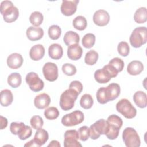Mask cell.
Here are the masks:
<instances>
[{
    "instance_id": "obj_21",
    "label": "cell",
    "mask_w": 147,
    "mask_h": 147,
    "mask_svg": "<svg viewBox=\"0 0 147 147\" xmlns=\"http://www.w3.org/2000/svg\"><path fill=\"white\" fill-rule=\"evenodd\" d=\"M144 70L142 63L138 60H133L127 65V71L131 75H139Z\"/></svg>"
},
{
    "instance_id": "obj_16",
    "label": "cell",
    "mask_w": 147,
    "mask_h": 147,
    "mask_svg": "<svg viewBox=\"0 0 147 147\" xmlns=\"http://www.w3.org/2000/svg\"><path fill=\"white\" fill-rule=\"evenodd\" d=\"M28 38L32 41L40 40L44 36V30L40 27L29 26L26 32Z\"/></svg>"
},
{
    "instance_id": "obj_2",
    "label": "cell",
    "mask_w": 147,
    "mask_h": 147,
    "mask_svg": "<svg viewBox=\"0 0 147 147\" xmlns=\"http://www.w3.org/2000/svg\"><path fill=\"white\" fill-rule=\"evenodd\" d=\"M79 95L78 92L73 88H69L64 91L60 98V106L61 109L64 111L72 109Z\"/></svg>"
},
{
    "instance_id": "obj_30",
    "label": "cell",
    "mask_w": 147,
    "mask_h": 147,
    "mask_svg": "<svg viewBox=\"0 0 147 147\" xmlns=\"http://www.w3.org/2000/svg\"><path fill=\"white\" fill-rule=\"evenodd\" d=\"M99 57L98 53L95 50H90L85 55V63L89 65H94L98 61Z\"/></svg>"
},
{
    "instance_id": "obj_27",
    "label": "cell",
    "mask_w": 147,
    "mask_h": 147,
    "mask_svg": "<svg viewBox=\"0 0 147 147\" xmlns=\"http://www.w3.org/2000/svg\"><path fill=\"white\" fill-rule=\"evenodd\" d=\"M134 20L135 22L138 24H143L147 20L146 8L141 7L138 9L134 14Z\"/></svg>"
},
{
    "instance_id": "obj_45",
    "label": "cell",
    "mask_w": 147,
    "mask_h": 147,
    "mask_svg": "<svg viewBox=\"0 0 147 147\" xmlns=\"http://www.w3.org/2000/svg\"><path fill=\"white\" fill-rule=\"evenodd\" d=\"M69 88H73L80 94L83 90V85L82 83L78 80H74L71 82Z\"/></svg>"
},
{
    "instance_id": "obj_40",
    "label": "cell",
    "mask_w": 147,
    "mask_h": 147,
    "mask_svg": "<svg viewBox=\"0 0 147 147\" xmlns=\"http://www.w3.org/2000/svg\"><path fill=\"white\" fill-rule=\"evenodd\" d=\"M62 71L63 73L67 76L74 75L76 72L75 66L70 63H65L62 66Z\"/></svg>"
},
{
    "instance_id": "obj_10",
    "label": "cell",
    "mask_w": 147,
    "mask_h": 147,
    "mask_svg": "<svg viewBox=\"0 0 147 147\" xmlns=\"http://www.w3.org/2000/svg\"><path fill=\"white\" fill-rule=\"evenodd\" d=\"M43 75L47 80L54 82L58 78V68L56 64L51 62L46 63L42 67Z\"/></svg>"
},
{
    "instance_id": "obj_17",
    "label": "cell",
    "mask_w": 147,
    "mask_h": 147,
    "mask_svg": "<svg viewBox=\"0 0 147 147\" xmlns=\"http://www.w3.org/2000/svg\"><path fill=\"white\" fill-rule=\"evenodd\" d=\"M50 103V96L46 93H41L37 95L34 99V106L38 109H44L47 107Z\"/></svg>"
},
{
    "instance_id": "obj_11",
    "label": "cell",
    "mask_w": 147,
    "mask_h": 147,
    "mask_svg": "<svg viewBox=\"0 0 147 147\" xmlns=\"http://www.w3.org/2000/svg\"><path fill=\"white\" fill-rule=\"evenodd\" d=\"M64 136V146L65 147L82 146V144L78 141L79 137L78 132L76 130H67Z\"/></svg>"
},
{
    "instance_id": "obj_38",
    "label": "cell",
    "mask_w": 147,
    "mask_h": 147,
    "mask_svg": "<svg viewBox=\"0 0 147 147\" xmlns=\"http://www.w3.org/2000/svg\"><path fill=\"white\" fill-rule=\"evenodd\" d=\"M109 64L113 67L118 72H121L124 68V62L119 57H114L110 60Z\"/></svg>"
},
{
    "instance_id": "obj_44",
    "label": "cell",
    "mask_w": 147,
    "mask_h": 147,
    "mask_svg": "<svg viewBox=\"0 0 147 147\" xmlns=\"http://www.w3.org/2000/svg\"><path fill=\"white\" fill-rule=\"evenodd\" d=\"M23 122H13L10 125V130L11 133L14 135H17L20 129L24 125Z\"/></svg>"
},
{
    "instance_id": "obj_7",
    "label": "cell",
    "mask_w": 147,
    "mask_h": 147,
    "mask_svg": "<svg viewBox=\"0 0 147 147\" xmlns=\"http://www.w3.org/2000/svg\"><path fill=\"white\" fill-rule=\"evenodd\" d=\"M84 114L80 110H75L64 115L61 118V123L65 126H74L80 124L84 121Z\"/></svg>"
},
{
    "instance_id": "obj_19",
    "label": "cell",
    "mask_w": 147,
    "mask_h": 147,
    "mask_svg": "<svg viewBox=\"0 0 147 147\" xmlns=\"http://www.w3.org/2000/svg\"><path fill=\"white\" fill-rule=\"evenodd\" d=\"M45 48L41 44H36L33 45L30 49L29 56L34 61L41 60L44 56Z\"/></svg>"
},
{
    "instance_id": "obj_6",
    "label": "cell",
    "mask_w": 147,
    "mask_h": 147,
    "mask_svg": "<svg viewBox=\"0 0 147 147\" xmlns=\"http://www.w3.org/2000/svg\"><path fill=\"white\" fill-rule=\"evenodd\" d=\"M122 139L127 147H139L141 141L136 130L130 127L124 129L122 133Z\"/></svg>"
},
{
    "instance_id": "obj_29",
    "label": "cell",
    "mask_w": 147,
    "mask_h": 147,
    "mask_svg": "<svg viewBox=\"0 0 147 147\" xmlns=\"http://www.w3.org/2000/svg\"><path fill=\"white\" fill-rule=\"evenodd\" d=\"M72 24L74 27L78 30H84L87 25V22L86 18L82 16H78L76 17L73 21Z\"/></svg>"
},
{
    "instance_id": "obj_36",
    "label": "cell",
    "mask_w": 147,
    "mask_h": 147,
    "mask_svg": "<svg viewBox=\"0 0 147 147\" xmlns=\"http://www.w3.org/2000/svg\"><path fill=\"white\" fill-rule=\"evenodd\" d=\"M59 115V111L58 109L53 106L49 107L44 111L45 117L49 120H54L56 119Z\"/></svg>"
},
{
    "instance_id": "obj_24",
    "label": "cell",
    "mask_w": 147,
    "mask_h": 147,
    "mask_svg": "<svg viewBox=\"0 0 147 147\" xmlns=\"http://www.w3.org/2000/svg\"><path fill=\"white\" fill-rule=\"evenodd\" d=\"M133 98L135 104L140 108H145L146 107V94L144 91H138L136 92Z\"/></svg>"
},
{
    "instance_id": "obj_3",
    "label": "cell",
    "mask_w": 147,
    "mask_h": 147,
    "mask_svg": "<svg viewBox=\"0 0 147 147\" xmlns=\"http://www.w3.org/2000/svg\"><path fill=\"white\" fill-rule=\"evenodd\" d=\"M118 74V71L108 64L95 72L94 78L98 83L104 84L109 82L112 78L116 77Z\"/></svg>"
},
{
    "instance_id": "obj_46",
    "label": "cell",
    "mask_w": 147,
    "mask_h": 147,
    "mask_svg": "<svg viewBox=\"0 0 147 147\" xmlns=\"http://www.w3.org/2000/svg\"><path fill=\"white\" fill-rule=\"evenodd\" d=\"M0 121H1V129L3 130L5 128H6L7 126V119L6 118L1 115Z\"/></svg>"
},
{
    "instance_id": "obj_37",
    "label": "cell",
    "mask_w": 147,
    "mask_h": 147,
    "mask_svg": "<svg viewBox=\"0 0 147 147\" xmlns=\"http://www.w3.org/2000/svg\"><path fill=\"white\" fill-rule=\"evenodd\" d=\"M117 50L118 53L121 56L126 57L129 54L130 47L128 43L125 41H121L118 45Z\"/></svg>"
},
{
    "instance_id": "obj_34",
    "label": "cell",
    "mask_w": 147,
    "mask_h": 147,
    "mask_svg": "<svg viewBox=\"0 0 147 147\" xmlns=\"http://www.w3.org/2000/svg\"><path fill=\"white\" fill-rule=\"evenodd\" d=\"M48 35L51 39L56 40L59 38L61 34V30L59 26L52 25L48 29Z\"/></svg>"
},
{
    "instance_id": "obj_1",
    "label": "cell",
    "mask_w": 147,
    "mask_h": 147,
    "mask_svg": "<svg viewBox=\"0 0 147 147\" xmlns=\"http://www.w3.org/2000/svg\"><path fill=\"white\" fill-rule=\"evenodd\" d=\"M0 11L4 21L8 23L14 22L19 16L18 9L10 1H2L1 3Z\"/></svg>"
},
{
    "instance_id": "obj_32",
    "label": "cell",
    "mask_w": 147,
    "mask_h": 147,
    "mask_svg": "<svg viewBox=\"0 0 147 147\" xmlns=\"http://www.w3.org/2000/svg\"><path fill=\"white\" fill-rule=\"evenodd\" d=\"M44 17L42 14L41 12L37 11L33 12L29 17L30 22L34 26L37 27L40 26L42 23Z\"/></svg>"
},
{
    "instance_id": "obj_22",
    "label": "cell",
    "mask_w": 147,
    "mask_h": 147,
    "mask_svg": "<svg viewBox=\"0 0 147 147\" xmlns=\"http://www.w3.org/2000/svg\"><path fill=\"white\" fill-rule=\"evenodd\" d=\"M48 138L49 136L47 131L41 128L38 129L35 133L33 140L39 147L45 144V143L48 141Z\"/></svg>"
},
{
    "instance_id": "obj_18",
    "label": "cell",
    "mask_w": 147,
    "mask_h": 147,
    "mask_svg": "<svg viewBox=\"0 0 147 147\" xmlns=\"http://www.w3.org/2000/svg\"><path fill=\"white\" fill-rule=\"evenodd\" d=\"M82 53L83 49L78 44H73L68 47L67 55L68 58L72 60H79L81 58Z\"/></svg>"
},
{
    "instance_id": "obj_43",
    "label": "cell",
    "mask_w": 147,
    "mask_h": 147,
    "mask_svg": "<svg viewBox=\"0 0 147 147\" xmlns=\"http://www.w3.org/2000/svg\"><path fill=\"white\" fill-rule=\"evenodd\" d=\"M107 121L110 123H112L117 126L120 129L121 128L123 124V121L121 118L115 114H112L109 116L107 118Z\"/></svg>"
},
{
    "instance_id": "obj_13",
    "label": "cell",
    "mask_w": 147,
    "mask_h": 147,
    "mask_svg": "<svg viewBox=\"0 0 147 147\" xmlns=\"http://www.w3.org/2000/svg\"><path fill=\"white\" fill-rule=\"evenodd\" d=\"M110 21V16L105 10H98L93 16V21L98 26H103L108 24Z\"/></svg>"
},
{
    "instance_id": "obj_20",
    "label": "cell",
    "mask_w": 147,
    "mask_h": 147,
    "mask_svg": "<svg viewBox=\"0 0 147 147\" xmlns=\"http://www.w3.org/2000/svg\"><path fill=\"white\" fill-rule=\"evenodd\" d=\"M49 56L55 60H59L63 56V49L62 47L56 43L51 44L48 48Z\"/></svg>"
},
{
    "instance_id": "obj_31",
    "label": "cell",
    "mask_w": 147,
    "mask_h": 147,
    "mask_svg": "<svg viewBox=\"0 0 147 147\" xmlns=\"http://www.w3.org/2000/svg\"><path fill=\"white\" fill-rule=\"evenodd\" d=\"M93 103L94 99L90 94H85L80 98V105L84 109H89L91 108Z\"/></svg>"
},
{
    "instance_id": "obj_12",
    "label": "cell",
    "mask_w": 147,
    "mask_h": 147,
    "mask_svg": "<svg viewBox=\"0 0 147 147\" xmlns=\"http://www.w3.org/2000/svg\"><path fill=\"white\" fill-rule=\"evenodd\" d=\"M78 3L79 1L78 0H63L60 7L61 12L63 14L66 16H71L73 15L76 11Z\"/></svg>"
},
{
    "instance_id": "obj_39",
    "label": "cell",
    "mask_w": 147,
    "mask_h": 147,
    "mask_svg": "<svg viewBox=\"0 0 147 147\" xmlns=\"http://www.w3.org/2000/svg\"><path fill=\"white\" fill-rule=\"evenodd\" d=\"M31 126L33 129L38 130L42 128L44 125V121L42 118L39 115H34L33 116L30 121Z\"/></svg>"
},
{
    "instance_id": "obj_23",
    "label": "cell",
    "mask_w": 147,
    "mask_h": 147,
    "mask_svg": "<svg viewBox=\"0 0 147 147\" xmlns=\"http://www.w3.org/2000/svg\"><path fill=\"white\" fill-rule=\"evenodd\" d=\"M13 100V95L11 91L8 89L1 91L0 95V103L2 106L7 107L10 105Z\"/></svg>"
},
{
    "instance_id": "obj_5",
    "label": "cell",
    "mask_w": 147,
    "mask_h": 147,
    "mask_svg": "<svg viewBox=\"0 0 147 147\" xmlns=\"http://www.w3.org/2000/svg\"><path fill=\"white\" fill-rule=\"evenodd\" d=\"M116 110L126 118H133L137 114L136 109L127 99H121L116 104Z\"/></svg>"
},
{
    "instance_id": "obj_4",
    "label": "cell",
    "mask_w": 147,
    "mask_h": 147,
    "mask_svg": "<svg viewBox=\"0 0 147 147\" xmlns=\"http://www.w3.org/2000/svg\"><path fill=\"white\" fill-rule=\"evenodd\" d=\"M130 43L134 48H140L147 41V30L145 26L135 28L130 36Z\"/></svg>"
},
{
    "instance_id": "obj_14",
    "label": "cell",
    "mask_w": 147,
    "mask_h": 147,
    "mask_svg": "<svg viewBox=\"0 0 147 147\" xmlns=\"http://www.w3.org/2000/svg\"><path fill=\"white\" fill-rule=\"evenodd\" d=\"M121 92L120 86L118 84L113 83L105 87V94L108 102L112 101L117 99Z\"/></svg>"
},
{
    "instance_id": "obj_35",
    "label": "cell",
    "mask_w": 147,
    "mask_h": 147,
    "mask_svg": "<svg viewBox=\"0 0 147 147\" xmlns=\"http://www.w3.org/2000/svg\"><path fill=\"white\" fill-rule=\"evenodd\" d=\"M32 134V128L29 126L24 125L18 131V138L21 140H25L29 138Z\"/></svg>"
},
{
    "instance_id": "obj_15",
    "label": "cell",
    "mask_w": 147,
    "mask_h": 147,
    "mask_svg": "<svg viewBox=\"0 0 147 147\" xmlns=\"http://www.w3.org/2000/svg\"><path fill=\"white\" fill-rule=\"evenodd\" d=\"M23 61V57L21 54L13 53L7 57V64L11 69H18L22 66Z\"/></svg>"
},
{
    "instance_id": "obj_26",
    "label": "cell",
    "mask_w": 147,
    "mask_h": 147,
    "mask_svg": "<svg viewBox=\"0 0 147 147\" xmlns=\"http://www.w3.org/2000/svg\"><path fill=\"white\" fill-rule=\"evenodd\" d=\"M119 130L120 128L119 127L107 122V126L105 135L107 138L110 140H115L119 135Z\"/></svg>"
},
{
    "instance_id": "obj_33",
    "label": "cell",
    "mask_w": 147,
    "mask_h": 147,
    "mask_svg": "<svg viewBox=\"0 0 147 147\" xmlns=\"http://www.w3.org/2000/svg\"><path fill=\"white\" fill-rule=\"evenodd\" d=\"M95 42V36L92 33L86 34L82 38V45L86 48H91Z\"/></svg>"
},
{
    "instance_id": "obj_41",
    "label": "cell",
    "mask_w": 147,
    "mask_h": 147,
    "mask_svg": "<svg viewBox=\"0 0 147 147\" xmlns=\"http://www.w3.org/2000/svg\"><path fill=\"white\" fill-rule=\"evenodd\" d=\"M96 97L97 101L100 104H105L108 102L106 96L105 87H100L98 90L96 94Z\"/></svg>"
},
{
    "instance_id": "obj_48",
    "label": "cell",
    "mask_w": 147,
    "mask_h": 147,
    "mask_svg": "<svg viewBox=\"0 0 147 147\" xmlns=\"http://www.w3.org/2000/svg\"><path fill=\"white\" fill-rule=\"evenodd\" d=\"M24 146H38L34 140L33 139L24 145Z\"/></svg>"
},
{
    "instance_id": "obj_9",
    "label": "cell",
    "mask_w": 147,
    "mask_h": 147,
    "mask_svg": "<svg viewBox=\"0 0 147 147\" xmlns=\"http://www.w3.org/2000/svg\"><path fill=\"white\" fill-rule=\"evenodd\" d=\"M25 80L30 89L34 92L40 91L44 88V83L43 80L35 72H30L28 73L26 76Z\"/></svg>"
},
{
    "instance_id": "obj_8",
    "label": "cell",
    "mask_w": 147,
    "mask_h": 147,
    "mask_svg": "<svg viewBox=\"0 0 147 147\" xmlns=\"http://www.w3.org/2000/svg\"><path fill=\"white\" fill-rule=\"evenodd\" d=\"M107 122L103 119H100L96 121L90 126L89 128L90 136L92 140L98 139L100 135L105 134L106 131Z\"/></svg>"
},
{
    "instance_id": "obj_25",
    "label": "cell",
    "mask_w": 147,
    "mask_h": 147,
    "mask_svg": "<svg viewBox=\"0 0 147 147\" xmlns=\"http://www.w3.org/2000/svg\"><path fill=\"white\" fill-rule=\"evenodd\" d=\"M80 37L79 34L74 31H68L63 37V41L65 45L69 46L75 44H79Z\"/></svg>"
},
{
    "instance_id": "obj_42",
    "label": "cell",
    "mask_w": 147,
    "mask_h": 147,
    "mask_svg": "<svg viewBox=\"0 0 147 147\" xmlns=\"http://www.w3.org/2000/svg\"><path fill=\"white\" fill-rule=\"evenodd\" d=\"M78 134L79 139L81 141H85L88 139L90 136L89 128L87 126H83L80 127L78 130Z\"/></svg>"
},
{
    "instance_id": "obj_47",
    "label": "cell",
    "mask_w": 147,
    "mask_h": 147,
    "mask_svg": "<svg viewBox=\"0 0 147 147\" xmlns=\"http://www.w3.org/2000/svg\"><path fill=\"white\" fill-rule=\"evenodd\" d=\"M48 146L49 147V146H53V147H55V146H57V147H60V143L56 141V140H52L48 145Z\"/></svg>"
},
{
    "instance_id": "obj_28",
    "label": "cell",
    "mask_w": 147,
    "mask_h": 147,
    "mask_svg": "<svg viewBox=\"0 0 147 147\" xmlns=\"http://www.w3.org/2000/svg\"><path fill=\"white\" fill-rule=\"evenodd\" d=\"M22 82L21 76L17 72H14L9 75L7 78V83L12 88L18 87Z\"/></svg>"
}]
</instances>
